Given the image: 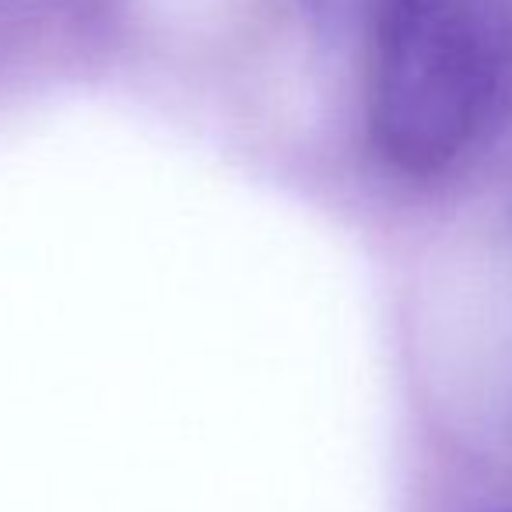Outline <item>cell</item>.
Masks as SVG:
<instances>
[{
    "label": "cell",
    "mask_w": 512,
    "mask_h": 512,
    "mask_svg": "<svg viewBox=\"0 0 512 512\" xmlns=\"http://www.w3.org/2000/svg\"><path fill=\"white\" fill-rule=\"evenodd\" d=\"M323 4H337V8H341V4H362V11H365V4H369V0H323Z\"/></svg>",
    "instance_id": "obj_2"
},
{
    "label": "cell",
    "mask_w": 512,
    "mask_h": 512,
    "mask_svg": "<svg viewBox=\"0 0 512 512\" xmlns=\"http://www.w3.org/2000/svg\"><path fill=\"white\" fill-rule=\"evenodd\" d=\"M369 130L407 176L488 137L512 95V0H369Z\"/></svg>",
    "instance_id": "obj_1"
}]
</instances>
